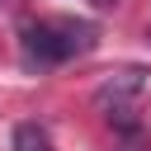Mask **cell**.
I'll use <instances>...</instances> for the list:
<instances>
[{"label":"cell","mask_w":151,"mask_h":151,"mask_svg":"<svg viewBox=\"0 0 151 151\" xmlns=\"http://www.w3.org/2000/svg\"><path fill=\"white\" fill-rule=\"evenodd\" d=\"M9 146H14V151H52V142H47V132H42L38 123H19Z\"/></svg>","instance_id":"3957f363"},{"label":"cell","mask_w":151,"mask_h":151,"mask_svg":"<svg viewBox=\"0 0 151 151\" xmlns=\"http://www.w3.org/2000/svg\"><path fill=\"white\" fill-rule=\"evenodd\" d=\"M99 28L90 19H28L19 24V47L28 66H61L71 57L94 52Z\"/></svg>","instance_id":"6da1fadb"},{"label":"cell","mask_w":151,"mask_h":151,"mask_svg":"<svg viewBox=\"0 0 151 151\" xmlns=\"http://www.w3.org/2000/svg\"><path fill=\"white\" fill-rule=\"evenodd\" d=\"M146 90H151V71H146V66H118V71H109V76L99 80L94 104L104 109V118H109L113 127L137 132V127H142V123H137V104H142Z\"/></svg>","instance_id":"7a4b0ae2"},{"label":"cell","mask_w":151,"mask_h":151,"mask_svg":"<svg viewBox=\"0 0 151 151\" xmlns=\"http://www.w3.org/2000/svg\"><path fill=\"white\" fill-rule=\"evenodd\" d=\"M90 5H99V9H109V5H118V0H90Z\"/></svg>","instance_id":"277c9868"}]
</instances>
